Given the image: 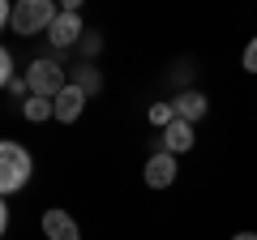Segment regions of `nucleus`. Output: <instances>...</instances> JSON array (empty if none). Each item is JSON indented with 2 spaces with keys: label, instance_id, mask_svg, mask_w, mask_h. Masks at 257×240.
I'll use <instances>...</instances> for the list:
<instances>
[{
  "label": "nucleus",
  "instance_id": "0eeeda50",
  "mask_svg": "<svg viewBox=\"0 0 257 240\" xmlns=\"http://www.w3.org/2000/svg\"><path fill=\"white\" fill-rule=\"evenodd\" d=\"M86 30H82V18H77V13H56V22H52V30H47V39H52L56 47H73L77 39H82Z\"/></svg>",
  "mask_w": 257,
  "mask_h": 240
},
{
  "label": "nucleus",
  "instance_id": "9d476101",
  "mask_svg": "<svg viewBox=\"0 0 257 240\" xmlns=\"http://www.w3.org/2000/svg\"><path fill=\"white\" fill-rule=\"evenodd\" d=\"M22 116H26L30 125L47 120V116H52V99H39V94H30V99H26V107H22Z\"/></svg>",
  "mask_w": 257,
  "mask_h": 240
},
{
  "label": "nucleus",
  "instance_id": "9b49d317",
  "mask_svg": "<svg viewBox=\"0 0 257 240\" xmlns=\"http://www.w3.org/2000/svg\"><path fill=\"white\" fill-rule=\"evenodd\" d=\"M172 120H176L172 103H155V107H150V125H159V129H167V125H172Z\"/></svg>",
  "mask_w": 257,
  "mask_h": 240
},
{
  "label": "nucleus",
  "instance_id": "f8f14e48",
  "mask_svg": "<svg viewBox=\"0 0 257 240\" xmlns=\"http://www.w3.org/2000/svg\"><path fill=\"white\" fill-rule=\"evenodd\" d=\"M73 86H82L86 94H94V90H99V73H94L90 65H82V69H77V82H73Z\"/></svg>",
  "mask_w": 257,
  "mask_h": 240
},
{
  "label": "nucleus",
  "instance_id": "a211bd4d",
  "mask_svg": "<svg viewBox=\"0 0 257 240\" xmlns=\"http://www.w3.org/2000/svg\"><path fill=\"white\" fill-rule=\"evenodd\" d=\"M231 240H257V231H236Z\"/></svg>",
  "mask_w": 257,
  "mask_h": 240
},
{
  "label": "nucleus",
  "instance_id": "1a4fd4ad",
  "mask_svg": "<svg viewBox=\"0 0 257 240\" xmlns=\"http://www.w3.org/2000/svg\"><path fill=\"white\" fill-rule=\"evenodd\" d=\"M206 107H210V103H206V94H202V90H180V99L172 103V111H176L180 120H189V125H193V120H202V116H206Z\"/></svg>",
  "mask_w": 257,
  "mask_h": 240
},
{
  "label": "nucleus",
  "instance_id": "f257e3e1",
  "mask_svg": "<svg viewBox=\"0 0 257 240\" xmlns=\"http://www.w3.org/2000/svg\"><path fill=\"white\" fill-rule=\"evenodd\" d=\"M30 172H35V163H30L26 146H18V142H0V197L26 189Z\"/></svg>",
  "mask_w": 257,
  "mask_h": 240
},
{
  "label": "nucleus",
  "instance_id": "7ed1b4c3",
  "mask_svg": "<svg viewBox=\"0 0 257 240\" xmlns=\"http://www.w3.org/2000/svg\"><path fill=\"white\" fill-rule=\"evenodd\" d=\"M26 86H30V94H39V99H56L69 82H64V69L56 65V60H35V65L26 69Z\"/></svg>",
  "mask_w": 257,
  "mask_h": 240
},
{
  "label": "nucleus",
  "instance_id": "f3484780",
  "mask_svg": "<svg viewBox=\"0 0 257 240\" xmlns=\"http://www.w3.org/2000/svg\"><path fill=\"white\" fill-rule=\"evenodd\" d=\"M9 18H13V9L5 5V0H0V30H5V22H9Z\"/></svg>",
  "mask_w": 257,
  "mask_h": 240
},
{
  "label": "nucleus",
  "instance_id": "4468645a",
  "mask_svg": "<svg viewBox=\"0 0 257 240\" xmlns=\"http://www.w3.org/2000/svg\"><path fill=\"white\" fill-rule=\"evenodd\" d=\"M244 69H248V73H257V35L248 39V47H244Z\"/></svg>",
  "mask_w": 257,
  "mask_h": 240
},
{
  "label": "nucleus",
  "instance_id": "dca6fc26",
  "mask_svg": "<svg viewBox=\"0 0 257 240\" xmlns=\"http://www.w3.org/2000/svg\"><path fill=\"white\" fill-rule=\"evenodd\" d=\"M9 231V206H5V197H0V236Z\"/></svg>",
  "mask_w": 257,
  "mask_h": 240
},
{
  "label": "nucleus",
  "instance_id": "6e6552de",
  "mask_svg": "<svg viewBox=\"0 0 257 240\" xmlns=\"http://www.w3.org/2000/svg\"><path fill=\"white\" fill-rule=\"evenodd\" d=\"M193 142H197V133H193V125L180 120V116L163 129V150L167 155H184V150H193Z\"/></svg>",
  "mask_w": 257,
  "mask_h": 240
},
{
  "label": "nucleus",
  "instance_id": "39448f33",
  "mask_svg": "<svg viewBox=\"0 0 257 240\" xmlns=\"http://www.w3.org/2000/svg\"><path fill=\"white\" fill-rule=\"evenodd\" d=\"M43 236L47 240H82V227L69 210H43Z\"/></svg>",
  "mask_w": 257,
  "mask_h": 240
},
{
  "label": "nucleus",
  "instance_id": "f03ea898",
  "mask_svg": "<svg viewBox=\"0 0 257 240\" xmlns=\"http://www.w3.org/2000/svg\"><path fill=\"white\" fill-rule=\"evenodd\" d=\"M56 5L52 0H18L13 5V18H9V26H13V35H47L52 30V22H56Z\"/></svg>",
  "mask_w": 257,
  "mask_h": 240
},
{
  "label": "nucleus",
  "instance_id": "20e7f679",
  "mask_svg": "<svg viewBox=\"0 0 257 240\" xmlns=\"http://www.w3.org/2000/svg\"><path fill=\"white\" fill-rule=\"evenodd\" d=\"M82 107H86V90H82V86H73V82L52 99V116L64 120V125H73V120L82 116Z\"/></svg>",
  "mask_w": 257,
  "mask_h": 240
},
{
  "label": "nucleus",
  "instance_id": "ddd939ff",
  "mask_svg": "<svg viewBox=\"0 0 257 240\" xmlns=\"http://www.w3.org/2000/svg\"><path fill=\"white\" fill-rule=\"evenodd\" d=\"M5 82H13V56L0 47V86H5Z\"/></svg>",
  "mask_w": 257,
  "mask_h": 240
},
{
  "label": "nucleus",
  "instance_id": "423d86ee",
  "mask_svg": "<svg viewBox=\"0 0 257 240\" xmlns=\"http://www.w3.org/2000/svg\"><path fill=\"white\" fill-rule=\"evenodd\" d=\"M146 185L150 189H167L176 180V155H167V150H159V155H150L146 159Z\"/></svg>",
  "mask_w": 257,
  "mask_h": 240
},
{
  "label": "nucleus",
  "instance_id": "2eb2a0df",
  "mask_svg": "<svg viewBox=\"0 0 257 240\" xmlns=\"http://www.w3.org/2000/svg\"><path fill=\"white\" fill-rule=\"evenodd\" d=\"M9 90H13V94H26L30 86H26V77H13V82H9ZM26 99H30V94H26Z\"/></svg>",
  "mask_w": 257,
  "mask_h": 240
}]
</instances>
